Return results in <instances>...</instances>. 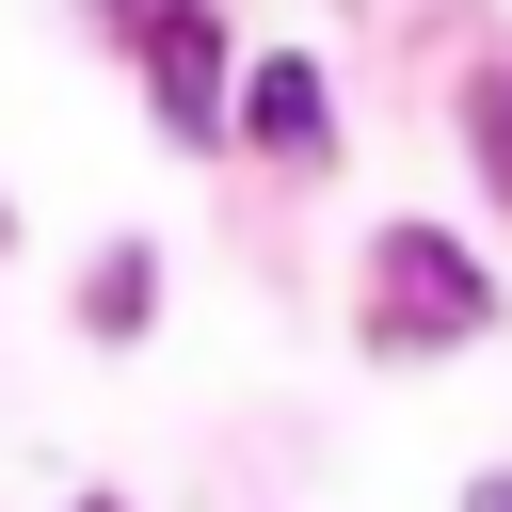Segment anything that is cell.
Wrapping results in <instances>:
<instances>
[{
	"label": "cell",
	"mask_w": 512,
	"mask_h": 512,
	"mask_svg": "<svg viewBox=\"0 0 512 512\" xmlns=\"http://www.w3.org/2000/svg\"><path fill=\"white\" fill-rule=\"evenodd\" d=\"M480 320H496L480 256L432 240V224H384V256H368V336H384V352H432V336H480Z\"/></svg>",
	"instance_id": "obj_1"
},
{
	"label": "cell",
	"mask_w": 512,
	"mask_h": 512,
	"mask_svg": "<svg viewBox=\"0 0 512 512\" xmlns=\"http://www.w3.org/2000/svg\"><path fill=\"white\" fill-rule=\"evenodd\" d=\"M96 16L144 48L160 128H176V144H208V128H224V32H208V0H96Z\"/></svg>",
	"instance_id": "obj_2"
},
{
	"label": "cell",
	"mask_w": 512,
	"mask_h": 512,
	"mask_svg": "<svg viewBox=\"0 0 512 512\" xmlns=\"http://www.w3.org/2000/svg\"><path fill=\"white\" fill-rule=\"evenodd\" d=\"M240 128H256L272 160H320V128H336V96H320V64H256V80H240Z\"/></svg>",
	"instance_id": "obj_3"
},
{
	"label": "cell",
	"mask_w": 512,
	"mask_h": 512,
	"mask_svg": "<svg viewBox=\"0 0 512 512\" xmlns=\"http://www.w3.org/2000/svg\"><path fill=\"white\" fill-rule=\"evenodd\" d=\"M480 160H496V192H512V64L480 80Z\"/></svg>",
	"instance_id": "obj_4"
},
{
	"label": "cell",
	"mask_w": 512,
	"mask_h": 512,
	"mask_svg": "<svg viewBox=\"0 0 512 512\" xmlns=\"http://www.w3.org/2000/svg\"><path fill=\"white\" fill-rule=\"evenodd\" d=\"M464 512H512V480H480V496H464Z\"/></svg>",
	"instance_id": "obj_5"
}]
</instances>
